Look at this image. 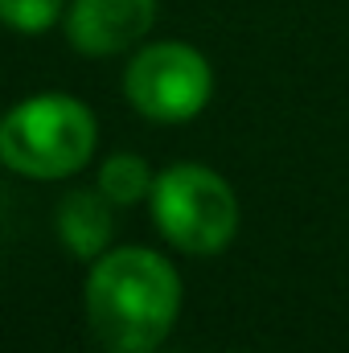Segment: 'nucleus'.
<instances>
[{
	"mask_svg": "<svg viewBox=\"0 0 349 353\" xmlns=\"http://www.w3.org/2000/svg\"><path fill=\"white\" fill-rule=\"evenodd\" d=\"M181 275L173 259L152 247L103 251L83 283V312L94 341L107 353L161 350L181 316Z\"/></svg>",
	"mask_w": 349,
	"mask_h": 353,
	"instance_id": "1",
	"label": "nucleus"
},
{
	"mask_svg": "<svg viewBox=\"0 0 349 353\" xmlns=\"http://www.w3.org/2000/svg\"><path fill=\"white\" fill-rule=\"evenodd\" d=\"M157 0H66V41L83 58H115L148 41Z\"/></svg>",
	"mask_w": 349,
	"mask_h": 353,
	"instance_id": "5",
	"label": "nucleus"
},
{
	"mask_svg": "<svg viewBox=\"0 0 349 353\" xmlns=\"http://www.w3.org/2000/svg\"><path fill=\"white\" fill-rule=\"evenodd\" d=\"M152 222L181 255H222L239 234V197L230 181L197 161L169 165L152 185Z\"/></svg>",
	"mask_w": 349,
	"mask_h": 353,
	"instance_id": "3",
	"label": "nucleus"
},
{
	"mask_svg": "<svg viewBox=\"0 0 349 353\" xmlns=\"http://www.w3.org/2000/svg\"><path fill=\"white\" fill-rule=\"evenodd\" d=\"M152 353H157V350H152Z\"/></svg>",
	"mask_w": 349,
	"mask_h": 353,
	"instance_id": "9",
	"label": "nucleus"
},
{
	"mask_svg": "<svg viewBox=\"0 0 349 353\" xmlns=\"http://www.w3.org/2000/svg\"><path fill=\"white\" fill-rule=\"evenodd\" d=\"M66 17V0H0V25L25 37L50 33Z\"/></svg>",
	"mask_w": 349,
	"mask_h": 353,
	"instance_id": "8",
	"label": "nucleus"
},
{
	"mask_svg": "<svg viewBox=\"0 0 349 353\" xmlns=\"http://www.w3.org/2000/svg\"><path fill=\"white\" fill-rule=\"evenodd\" d=\"M123 99L152 123H189L214 99V66L189 41H148L123 66Z\"/></svg>",
	"mask_w": 349,
	"mask_h": 353,
	"instance_id": "4",
	"label": "nucleus"
},
{
	"mask_svg": "<svg viewBox=\"0 0 349 353\" xmlns=\"http://www.w3.org/2000/svg\"><path fill=\"white\" fill-rule=\"evenodd\" d=\"M94 185H99L119 210H128V205H140V201L152 197L157 173H152V165H148L140 152H115V157H107V161L99 165Z\"/></svg>",
	"mask_w": 349,
	"mask_h": 353,
	"instance_id": "7",
	"label": "nucleus"
},
{
	"mask_svg": "<svg viewBox=\"0 0 349 353\" xmlns=\"http://www.w3.org/2000/svg\"><path fill=\"white\" fill-rule=\"evenodd\" d=\"M99 123L83 99L46 90L0 115V165L25 181H62L87 169Z\"/></svg>",
	"mask_w": 349,
	"mask_h": 353,
	"instance_id": "2",
	"label": "nucleus"
},
{
	"mask_svg": "<svg viewBox=\"0 0 349 353\" xmlns=\"http://www.w3.org/2000/svg\"><path fill=\"white\" fill-rule=\"evenodd\" d=\"M54 226H58V239L62 247L74 255V259H87L94 263L103 251H111L115 243V201L94 185V189H70L62 201H58V214H54Z\"/></svg>",
	"mask_w": 349,
	"mask_h": 353,
	"instance_id": "6",
	"label": "nucleus"
}]
</instances>
